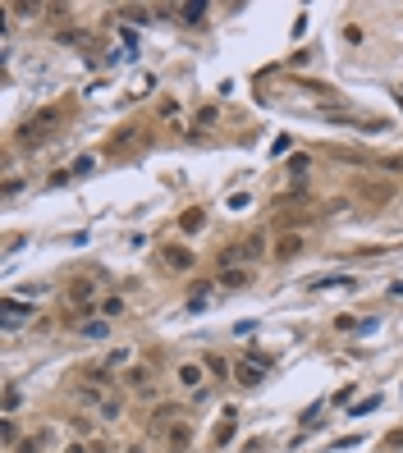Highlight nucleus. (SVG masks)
I'll return each instance as SVG.
<instances>
[{"label":"nucleus","instance_id":"18","mask_svg":"<svg viewBox=\"0 0 403 453\" xmlns=\"http://www.w3.org/2000/svg\"><path fill=\"white\" fill-rule=\"evenodd\" d=\"M78 334H83V339H106V334H110V321H106V316H97V321H88Z\"/></svg>","mask_w":403,"mask_h":453},{"label":"nucleus","instance_id":"7","mask_svg":"<svg viewBox=\"0 0 403 453\" xmlns=\"http://www.w3.org/2000/svg\"><path fill=\"white\" fill-rule=\"evenodd\" d=\"M0 307H5V330H14L23 316H33V307H28V302H19V298H5Z\"/></svg>","mask_w":403,"mask_h":453},{"label":"nucleus","instance_id":"8","mask_svg":"<svg viewBox=\"0 0 403 453\" xmlns=\"http://www.w3.org/2000/svg\"><path fill=\"white\" fill-rule=\"evenodd\" d=\"M262 376H266V371H262V366H252V362H239V366H234V380H239L243 389H257V385H262Z\"/></svg>","mask_w":403,"mask_h":453},{"label":"nucleus","instance_id":"31","mask_svg":"<svg viewBox=\"0 0 403 453\" xmlns=\"http://www.w3.org/2000/svg\"><path fill=\"white\" fill-rule=\"evenodd\" d=\"M399 201H403V197H399Z\"/></svg>","mask_w":403,"mask_h":453},{"label":"nucleus","instance_id":"10","mask_svg":"<svg viewBox=\"0 0 403 453\" xmlns=\"http://www.w3.org/2000/svg\"><path fill=\"white\" fill-rule=\"evenodd\" d=\"M165 444H170L175 453H184L188 444H193V426H188V421H179V426H170V435H165Z\"/></svg>","mask_w":403,"mask_h":453},{"label":"nucleus","instance_id":"24","mask_svg":"<svg viewBox=\"0 0 403 453\" xmlns=\"http://www.w3.org/2000/svg\"><path fill=\"white\" fill-rule=\"evenodd\" d=\"M362 192H367L371 201H390V188H385V183H367V188H362Z\"/></svg>","mask_w":403,"mask_h":453},{"label":"nucleus","instance_id":"14","mask_svg":"<svg viewBox=\"0 0 403 453\" xmlns=\"http://www.w3.org/2000/svg\"><path fill=\"white\" fill-rule=\"evenodd\" d=\"M298 252H303V238H298V233H289V238L275 243V261H289V256H298Z\"/></svg>","mask_w":403,"mask_h":453},{"label":"nucleus","instance_id":"11","mask_svg":"<svg viewBox=\"0 0 403 453\" xmlns=\"http://www.w3.org/2000/svg\"><path fill=\"white\" fill-rule=\"evenodd\" d=\"M202 376H207V366H197V362L179 366V385H184V389H202Z\"/></svg>","mask_w":403,"mask_h":453},{"label":"nucleus","instance_id":"2","mask_svg":"<svg viewBox=\"0 0 403 453\" xmlns=\"http://www.w3.org/2000/svg\"><path fill=\"white\" fill-rule=\"evenodd\" d=\"M262 256H266V238L262 233H248V238H239V243H229L225 252H220V265L234 270L239 261H262Z\"/></svg>","mask_w":403,"mask_h":453},{"label":"nucleus","instance_id":"26","mask_svg":"<svg viewBox=\"0 0 403 453\" xmlns=\"http://www.w3.org/2000/svg\"><path fill=\"white\" fill-rule=\"evenodd\" d=\"M19 398H23V394H19V389H14V385L5 389V412H14V408H19Z\"/></svg>","mask_w":403,"mask_h":453},{"label":"nucleus","instance_id":"4","mask_svg":"<svg viewBox=\"0 0 403 453\" xmlns=\"http://www.w3.org/2000/svg\"><path fill=\"white\" fill-rule=\"evenodd\" d=\"M193 261H197V256L188 252V247H179V243H165L161 247V265H165V270H175V275L193 270Z\"/></svg>","mask_w":403,"mask_h":453},{"label":"nucleus","instance_id":"30","mask_svg":"<svg viewBox=\"0 0 403 453\" xmlns=\"http://www.w3.org/2000/svg\"><path fill=\"white\" fill-rule=\"evenodd\" d=\"M124 453H147V449H142V444H129V449H124Z\"/></svg>","mask_w":403,"mask_h":453},{"label":"nucleus","instance_id":"5","mask_svg":"<svg viewBox=\"0 0 403 453\" xmlns=\"http://www.w3.org/2000/svg\"><path fill=\"white\" fill-rule=\"evenodd\" d=\"M92 293H97V279H92V275H78L74 284H69L65 302H69V307H92Z\"/></svg>","mask_w":403,"mask_h":453},{"label":"nucleus","instance_id":"16","mask_svg":"<svg viewBox=\"0 0 403 453\" xmlns=\"http://www.w3.org/2000/svg\"><path fill=\"white\" fill-rule=\"evenodd\" d=\"M83 380H97V385H110V362H88V366H83Z\"/></svg>","mask_w":403,"mask_h":453},{"label":"nucleus","instance_id":"23","mask_svg":"<svg viewBox=\"0 0 403 453\" xmlns=\"http://www.w3.org/2000/svg\"><path fill=\"white\" fill-rule=\"evenodd\" d=\"M92 170H97V156H78V160H74V179L78 174H92Z\"/></svg>","mask_w":403,"mask_h":453},{"label":"nucleus","instance_id":"13","mask_svg":"<svg viewBox=\"0 0 403 453\" xmlns=\"http://www.w3.org/2000/svg\"><path fill=\"white\" fill-rule=\"evenodd\" d=\"M220 284H225V288H243V284H252V265H234V270H225V275H220Z\"/></svg>","mask_w":403,"mask_h":453},{"label":"nucleus","instance_id":"6","mask_svg":"<svg viewBox=\"0 0 403 453\" xmlns=\"http://www.w3.org/2000/svg\"><path fill=\"white\" fill-rule=\"evenodd\" d=\"M124 385H129L138 398H156V389H152V366H133L129 376H124Z\"/></svg>","mask_w":403,"mask_h":453},{"label":"nucleus","instance_id":"17","mask_svg":"<svg viewBox=\"0 0 403 453\" xmlns=\"http://www.w3.org/2000/svg\"><path fill=\"white\" fill-rule=\"evenodd\" d=\"M202 224H207V215H202V211H184V215H179V229H184V233H197V229H202Z\"/></svg>","mask_w":403,"mask_h":453},{"label":"nucleus","instance_id":"28","mask_svg":"<svg viewBox=\"0 0 403 453\" xmlns=\"http://www.w3.org/2000/svg\"><path fill=\"white\" fill-rule=\"evenodd\" d=\"M381 408V398H367V403H358V408H353V417H362V412H376Z\"/></svg>","mask_w":403,"mask_h":453},{"label":"nucleus","instance_id":"12","mask_svg":"<svg viewBox=\"0 0 403 453\" xmlns=\"http://www.w3.org/2000/svg\"><path fill=\"white\" fill-rule=\"evenodd\" d=\"M353 284H358L353 275H326V279H312L307 288H312V293H326V288H353Z\"/></svg>","mask_w":403,"mask_h":453},{"label":"nucleus","instance_id":"1","mask_svg":"<svg viewBox=\"0 0 403 453\" xmlns=\"http://www.w3.org/2000/svg\"><path fill=\"white\" fill-rule=\"evenodd\" d=\"M60 124H65V106H42V110H33L28 120H23L19 142H23V147H42L46 138L60 129Z\"/></svg>","mask_w":403,"mask_h":453},{"label":"nucleus","instance_id":"25","mask_svg":"<svg viewBox=\"0 0 403 453\" xmlns=\"http://www.w3.org/2000/svg\"><path fill=\"white\" fill-rule=\"evenodd\" d=\"M170 412H175V403H161V408L152 412V426H165V417H170Z\"/></svg>","mask_w":403,"mask_h":453},{"label":"nucleus","instance_id":"22","mask_svg":"<svg viewBox=\"0 0 403 453\" xmlns=\"http://www.w3.org/2000/svg\"><path fill=\"white\" fill-rule=\"evenodd\" d=\"M0 440H5V449H14V444H19V426H14L10 417H5V426H0Z\"/></svg>","mask_w":403,"mask_h":453},{"label":"nucleus","instance_id":"15","mask_svg":"<svg viewBox=\"0 0 403 453\" xmlns=\"http://www.w3.org/2000/svg\"><path fill=\"white\" fill-rule=\"evenodd\" d=\"M202 366H207L216 380H229V376H234V371H229V362H225L220 353H207V357H202Z\"/></svg>","mask_w":403,"mask_h":453},{"label":"nucleus","instance_id":"9","mask_svg":"<svg viewBox=\"0 0 403 453\" xmlns=\"http://www.w3.org/2000/svg\"><path fill=\"white\" fill-rule=\"evenodd\" d=\"M207 10H211V5L193 0V5H179V10H175V19H179V23H188V28H197V23L207 19Z\"/></svg>","mask_w":403,"mask_h":453},{"label":"nucleus","instance_id":"20","mask_svg":"<svg viewBox=\"0 0 403 453\" xmlns=\"http://www.w3.org/2000/svg\"><path fill=\"white\" fill-rule=\"evenodd\" d=\"M216 120H220V110H216V106H202V110L193 115V124H197V129H211Z\"/></svg>","mask_w":403,"mask_h":453},{"label":"nucleus","instance_id":"21","mask_svg":"<svg viewBox=\"0 0 403 453\" xmlns=\"http://www.w3.org/2000/svg\"><path fill=\"white\" fill-rule=\"evenodd\" d=\"M376 165H381L385 174H403V151H394V156H381Z\"/></svg>","mask_w":403,"mask_h":453},{"label":"nucleus","instance_id":"29","mask_svg":"<svg viewBox=\"0 0 403 453\" xmlns=\"http://www.w3.org/2000/svg\"><path fill=\"white\" fill-rule=\"evenodd\" d=\"M60 453H88V449H83V444H65V449H60Z\"/></svg>","mask_w":403,"mask_h":453},{"label":"nucleus","instance_id":"3","mask_svg":"<svg viewBox=\"0 0 403 453\" xmlns=\"http://www.w3.org/2000/svg\"><path fill=\"white\" fill-rule=\"evenodd\" d=\"M138 147H147L142 129H120L115 138H106V156H129V151H138Z\"/></svg>","mask_w":403,"mask_h":453},{"label":"nucleus","instance_id":"27","mask_svg":"<svg viewBox=\"0 0 403 453\" xmlns=\"http://www.w3.org/2000/svg\"><path fill=\"white\" fill-rule=\"evenodd\" d=\"M229 440H234V421H225V426L216 431V444H229Z\"/></svg>","mask_w":403,"mask_h":453},{"label":"nucleus","instance_id":"19","mask_svg":"<svg viewBox=\"0 0 403 453\" xmlns=\"http://www.w3.org/2000/svg\"><path fill=\"white\" fill-rule=\"evenodd\" d=\"M97 307H101V316H106V321H115V316H124V298H101Z\"/></svg>","mask_w":403,"mask_h":453}]
</instances>
